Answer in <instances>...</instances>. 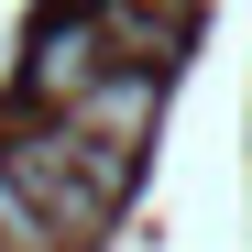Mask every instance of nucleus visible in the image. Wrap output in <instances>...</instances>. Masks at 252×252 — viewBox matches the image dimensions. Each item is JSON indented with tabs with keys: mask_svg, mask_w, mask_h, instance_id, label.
I'll return each instance as SVG.
<instances>
[{
	"mask_svg": "<svg viewBox=\"0 0 252 252\" xmlns=\"http://www.w3.org/2000/svg\"><path fill=\"white\" fill-rule=\"evenodd\" d=\"M0 252H66V241L44 230V208L22 197V176H11V154H0Z\"/></svg>",
	"mask_w": 252,
	"mask_h": 252,
	"instance_id": "obj_3",
	"label": "nucleus"
},
{
	"mask_svg": "<svg viewBox=\"0 0 252 252\" xmlns=\"http://www.w3.org/2000/svg\"><path fill=\"white\" fill-rule=\"evenodd\" d=\"M99 66H121L99 11H77V22H44V33H33V99H55V110H66V99L88 88Z\"/></svg>",
	"mask_w": 252,
	"mask_h": 252,
	"instance_id": "obj_2",
	"label": "nucleus"
},
{
	"mask_svg": "<svg viewBox=\"0 0 252 252\" xmlns=\"http://www.w3.org/2000/svg\"><path fill=\"white\" fill-rule=\"evenodd\" d=\"M154 110H164V77H154V66H99L88 88L66 99V132H88V143H121V154H143Z\"/></svg>",
	"mask_w": 252,
	"mask_h": 252,
	"instance_id": "obj_1",
	"label": "nucleus"
},
{
	"mask_svg": "<svg viewBox=\"0 0 252 252\" xmlns=\"http://www.w3.org/2000/svg\"><path fill=\"white\" fill-rule=\"evenodd\" d=\"M121 11H176V22H187V11H197V0H121Z\"/></svg>",
	"mask_w": 252,
	"mask_h": 252,
	"instance_id": "obj_4",
	"label": "nucleus"
}]
</instances>
